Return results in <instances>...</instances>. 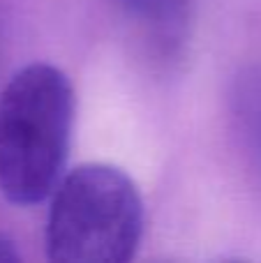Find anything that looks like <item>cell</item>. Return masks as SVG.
Segmentation results:
<instances>
[{
    "label": "cell",
    "mask_w": 261,
    "mask_h": 263,
    "mask_svg": "<svg viewBox=\"0 0 261 263\" xmlns=\"http://www.w3.org/2000/svg\"><path fill=\"white\" fill-rule=\"evenodd\" d=\"M74 90L49 63L18 69L0 92V192L16 205L49 199L65 173Z\"/></svg>",
    "instance_id": "cell-1"
},
{
    "label": "cell",
    "mask_w": 261,
    "mask_h": 263,
    "mask_svg": "<svg viewBox=\"0 0 261 263\" xmlns=\"http://www.w3.org/2000/svg\"><path fill=\"white\" fill-rule=\"evenodd\" d=\"M143 236V201L125 171L81 164L51 192L46 254L60 263H125Z\"/></svg>",
    "instance_id": "cell-2"
},
{
    "label": "cell",
    "mask_w": 261,
    "mask_h": 263,
    "mask_svg": "<svg viewBox=\"0 0 261 263\" xmlns=\"http://www.w3.org/2000/svg\"><path fill=\"white\" fill-rule=\"evenodd\" d=\"M234 114L245 145L261 168V67H248L236 79Z\"/></svg>",
    "instance_id": "cell-3"
},
{
    "label": "cell",
    "mask_w": 261,
    "mask_h": 263,
    "mask_svg": "<svg viewBox=\"0 0 261 263\" xmlns=\"http://www.w3.org/2000/svg\"><path fill=\"white\" fill-rule=\"evenodd\" d=\"M120 9L162 35H178L190 16V0H116Z\"/></svg>",
    "instance_id": "cell-4"
},
{
    "label": "cell",
    "mask_w": 261,
    "mask_h": 263,
    "mask_svg": "<svg viewBox=\"0 0 261 263\" xmlns=\"http://www.w3.org/2000/svg\"><path fill=\"white\" fill-rule=\"evenodd\" d=\"M21 254L16 250V242L7 236V233H0V261H18Z\"/></svg>",
    "instance_id": "cell-5"
}]
</instances>
